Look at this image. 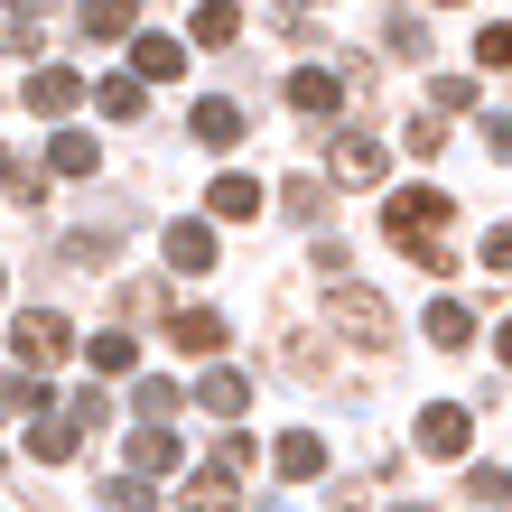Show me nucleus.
Listing matches in <instances>:
<instances>
[{
    "mask_svg": "<svg viewBox=\"0 0 512 512\" xmlns=\"http://www.w3.org/2000/svg\"><path fill=\"white\" fill-rule=\"evenodd\" d=\"M382 233H391L419 270H457V243H447V196H438V187H401V196L382 205Z\"/></svg>",
    "mask_w": 512,
    "mask_h": 512,
    "instance_id": "f257e3e1",
    "label": "nucleus"
},
{
    "mask_svg": "<svg viewBox=\"0 0 512 512\" xmlns=\"http://www.w3.org/2000/svg\"><path fill=\"white\" fill-rule=\"evenodd\" d=\"M326 326H336L345 345H364V354H382L391 336H401L391 298H382V289H364V280H336V289H326Z\"/></svg>",
    "mask_w": 512,
    "mask_h": 512,
    "instance_id": "f03ea898",
    "label": "nucleus"
},
{
    "mask_svg": "<svg viewBox=\"0 0 512 512\" xmlns=\"http://www.w3.org/2000/svg\"><path fill=\"white\" fill-rule=\"evenodd\" d=\"M66 345H75V326L56 317V308H28V317L10 326V354H19V373H56V364H66Z\"/></svg>",
    "mask_w": 512,
    "mask_h": 512,
    "instance_id": "7ed1b4c3",
    "label": "nucleus"
},
{
    "mask_svg": "<svg viewBox=\"0 0 512 512\" xmlns=\"http://www.w3.org/2000/svg\"><path fill=\"white\" fill-rule=\"evenodd\" d=\"M466 447H475L466 401H429V410H419V457H466Z\"/></svg>",
    "mask_w": 512,
    "mask_h": 512,
    "instance_id": "20e7f679",
    "label": "nucleus"
},
{
    "mask_svg": "<svg viewBox=\"0 0 512 512\" xmlns=\"http://www.w3.org/2000/svg\"><path fill=\"white\" fill-rule=\"evenodd\" d=\"M75 447H84V419H75L66 401H56V410H38V419H28V457H38V466H66V457H75Z\"/></svg>",
    "mask_w": 512,
    "mask_h": 512,
    "instance_id": "39448f33",
    "label": "nucleus"
},
{
    "mask_svg": "<svg viewBox=\"0 0 512 512\" xmlns=\"http://www.w3.org/2000/svg\"><path fill=\"white\" fill-rule=\"evenodd\" d=\"M336 103H345V75H326V66H298V75H289V112L336 122Z\"/></svg>",
    "mask_w": 512,
    "mask_h": 512,
    "instance_id": "423d86ee",
    "label": "nucleus"
},
{
    "mask_svg": "<svg viewBox=\"0 0 512 512\" xmlns=\"http://www.w3.org/2000/svg\"><path fill=\"white\" fill-rule=\"evenodd\" d=\"M224 252H215V224H168V270L177 280H205Z\"/></svg>",
    "mask_w": 512,
    "mask_h": 512,
    "instance_id": "0eeeda50",
    "label": "nucleus"
},
{
    "mask_svg": "<svg viewBox=\"0 0 512 512\" xmlns=\"http://www.w3.org/2000/svg\"><path fill=\"white\" fill-rule=\"evenodd\" d=\"M224 336H233V326H224L215 308H177V317H168V345H177V354H224Z\"/></svg>",
    "mask_w": 512,
    "mask_h": 512,
    "instance_id": "6e6552de",
    "label": "nucleus"
},
{
    "mask_svg": "<svg viewBox=\"0 0 512 512\" xmlns=\"http://www.w3.org/2000/svg\"><path fill=\"white\" fill-rule=\"evenodd\" d=\"M270 466H280L289 485H308V475H326V438H317V429H289L280 447H270Z\"/></svg>",
    "mask_w": 512,
    "mask_h": 512,
    "instance_id": "1a4fd4ad",
    "label": "nucleus"
},
{
    "mask_svg": "<svg viewBox=\"0 0 512 512\" xmlns=\"http://www.w3.org/2000/svg\"><path fill=\"white\" fill-rule=\"evenodd\" d=\"M103 168V140L94 131H56L47 140V177H94Z\"/></svg>",
    "mask_w": 512,
    "mask_h": 512,
    "instance_id": "9d476101",
    "label": "nucleus"
},
{
    "mask_svg": "<svg viewBox=\"0 0 512 512\" xmlns=\"http://www.w3.org/2000/svg\"><path fill=\"white\" fill-rule=\"evenodd\" d=\"M75 19H84V38H131V28H140V0H75Z\"/></svg>",
    "mask_w": 512,
    "mask_h": 512,
    "instance_id": "9b49d317",
    "label": "nucleus"
},
{
    "mask_svg": "<svg viewBox=\"0 0 512 512\" xmlns=\"http://www.w3.org/2000/svg\"><path fill=\"white\" fill-rule=\"evenodd\" d=\"M205 205H215V224H243V215H261V177L224 168V177H215V196H205Z\"/></svg>",
    "mask_w": 512,
    "mask_h": 512,
    "instance_id": "f8f14e48",
    "label": "nucleus"
},
{
    "mask_svg": "<svg viewBox=\"0 0 512 512\" xmlns=\"http://www.w3.org/2000/svg\"><path fill=\"white\" fill-rule=\"evenodd\" d=\"M419 336H429L438 354H466V345H475V317L457 308V298H438V308H429V317H419Z\"/></svg>",
    "mask_w": 512,
    "mask_h": 512,
    "instance_id": "ddd939ff",
    "label": "nucleus"
},
{
    "mask_svg": "<svg viewBox=\"0 0 512 512\" xmlns=\"http://www.w3.org/2000/svg\"><path fill=\"white\" fill-rule=\"evenodd\" d=\"M205 149H233V140H243V103H224V94H205L196 103V122H187Z\"/></svg>",
    "mask_w": 512,
    "mask_h": 512,
    "instance_id": "4468645a",
    "label": "nucleus"
},
{
    "mask_svg": "<svg viewBox=\"0 0 512 512\" xmlns=\"http://www.w3.org/2000/svg\"><path fill=\"white\" fill-rule=\"evenodd\" d=\"M373 177H382V140L345 131V140H336V187H373Z\"/></svg>",
    "mask_w": 512,
    "mask_h": 512,
    "instance_id": "2eb2a0df",
    "label": "nucleus"
},
{
    "mask_svg": "<svg viewBox=\"0 0 512 512\" xmlns=\"http://www.w3.org/2000/svg\"><path fill=\"white\" fill-rule=\"evenodd\" d=\"M168 466H177L168 419H140V429H131V475H168Z\"/></svg>",
    "mask_w": 512,
    "mask_h": 512,
    "instance_id": "dca6fc26",
    "label": "nucleus"
},
{
    "mask_svg": "<svg viewBox=\"0 0 512 512\" xmlns=\"http://www.w3.org/2000/svg\"><path fill=\"white\" fill-rule=\"evenodd\" d=\"M233 38H243V10H233V0H205L187 19V47H233Z\"/></svg>",
    "mask_w": 512,
    "mask_h": 512,
    "instance_id": "f3484780",
    "label": "nucleus"
},
{
    "mask_svg": "<svg viewBox=\"0 0 512 512\" xmlns=\"http://www.w3.org/2000/svg\"><path fill=\"white\" fill-rule=\"evenodd\" d=\"M84 364H94V373H103V382H122V373H131V364H140V345H131V336H122V326H103V336H84Z\"/></svg>",
    "mask_w": 512,
    "mask_h": 512,
    "instance_id": "a211bd4d",
    "label": "nucleus"
},
{
    "mask_svg": "<svg viewBox=\"0 0 512 512\" xmlns=\"http://www.w3.org/2000/svg\"><path fill=\"white\" fill-rule=\"evenodd\" d=\"M131 75H140V84L187 75V47H177V38H140V47H131Z\"/></svg>",
    "mask_w": 512,
    "mask_h": 512,
    "instance_id": "6ab92c4d",
    "label": "nucleus"
},
{
    "mask_svg": "<svg viewBox=\"0 0 512 512\" xmlns=\"http://www.w3.org/2000/svg\"><path fill=\"white\" fill-rule=\"evenodd\" d=\"M243 401H252L243 373H205V382H196V410H215V419H243Z\"/></svg>",
    "mask_w": 512,
    "mask_h": 512,
    "instance_id": "aec40b11",
    "label": "nucleus"
},
{
    "mask_svg": "<svg viewBox=\"0 0 512 512\" xmlns=\"http://www.w3.org/2000/svg\"><path fill=\"white\" fill-rule=\"evenodd\" d=\"M75 94H84V84H75L66 66H38V75H28V112H66Z\"/></svg>",
    "mask_w": 512,
    "mask_h": 512,
    "instance_id": "412c9836",
    "label": "nucleus"
},
{
    "mask_svg": "<svg viewBox=\"0 0 512 512\" xmlns=\"http://www.w3.org/2000/svg\"><path fill=\"white\" fill-rule=\"evenodd\" d=\"M187 512H233V475L224 466H196L187 475Z\"/></svg>",
    "mask_w": 512,
    "mask_h": 512,
    "instance_id": "4be33fe9",
    "label": "nucleus"
},
{
    "mask_svg": "<svg viewBox=\"0 0 512 512\" xmlns=\"http://www.w3.org/2000/svg\"><path fill=\"white\" fill-rule=\"evenodd\" d=\"M382 47H391V56H410V66H419V56H429V19L391 10V19H382Z\"/></svg>",
    "mask_w": 512,
    "mask_h": 512,
    "instance_id": "5701e85b",
    "label": "nucleus"
},
{
    "mask_svg": "<svg viewBox=\"0 0 512 512\" xmlns=\"http://www.w3.org/2000/svg\"><path fill=\"white\" fill-rule=\"evenodd\" d=\"M94 112H112V122H140V75H103V84H94Z\"/></svg>",
    "mask_w": 512,
    "mask_h": 512,
    "instance_id": "b1692460",
    "label": "nucleus"
},
{
    "mask_svg": "<svg viewBox=\"0 0 512 512\" xmlns=\"http://www.w3.org/2000/svg\"><path fill=\"white\" fill-rule=\"evenodd\" d=\"M475 66L512 75V28H503V19H485V28H475Z\"/></svg>",
    "mask_w": 512,
    "mask_h": 512,
    "instance_id": "393cba45",
    "label": "nucleus"
},
{
    "mask_svg": "<svg viewBox=\"0 0 512 512\" xmlns=\"http://www.w3.org/2000/svg\"><path fill=\"white\" fill-rule=\"evenodd\" d=\"M280 205H289L298 224H317V215H326V187H317V177H289V187H280Z\"/></svg>",
    "mask_w": 512,
    "mask_h": 512,
    "instance_id": "a878e982",
    "label": "nucleus"
},
{
    "mask_svg": "<svg viewBox=\"0 0 512 512\" xmlns=\"http://www.w3.org/2000/svg\"><path fill=\"white\" fill-rule=\"evenodd\" d=\"M131 410H140V419H168V410H177V382H168V373H149V382L131 391Z\"/></svg>",
    "mask_w": 512,
    "mask_h": 512,
    "instance_id": "bb28decb",
    "label": "nucleus"
},
{
    "mask_svg": "<svg viewBox=\"0 0 512 512\" xmlns=\"http://www.w3.org/2000/svg\"><path fill=\"white\" fill-rule=\"evenodd\" d=\"M103 503H112V512H159V494H149L140 475H112V485H103Z\"/></svg>",
    "mask_w": 512,
    "mask_h": 512,
    "instance_id": "cd10ccee",
    "label": "nucleus"
},
{
    "mask_svg": "<svg viewBox=\"0 0 512 512\" xmlns=\"http://www.w3.org/2000/svg\"><path fill=\"white\" fill-rule=\"evenodd\" d=\"M429 103H438V112H475V75H438Z\"/></svg>",
    "mask_w": 512,
    "mask_h": 512,
    "instance_id": "c85d7f7f",
    "label": "nucleus"
},
{
    "mask_svg": "<svg viewBox=\"0 0 512 512\" xmlns=\"http://www.w3.org/2000/svg\"><path fill=\"white\" fill-rule=\"evenodd\" d=\"M466 494L475 503H512V475L503 466H466Z\"/></svg>",
    "mask_w": 512,
    "mask_h": 512,
    "instance_id": "c756f323",
    "label": "nucleus"
},
{
    "mask_svg": "<svg viewBox=\"0 0 512 512\" xmlns=\"http://www.w3.org/2000/svg\"><path fill=\"white\" fill-rule=\"evenodd\" d=\"M252 457H261V447H252V438H243V429H233V438H224V447H215V466H224V475H243V466H252Z\"/></svg>",
    "mask_w": 512,
    "mask_h": 512,
    "instance_id": "7c9ffc66",
    "label": "nucleus"
},
{
    "mask_svg": "<svg viewBox=\"0 0 512 512\" xmlns=\"http://www.w3.org/2000/svg\"><path fill=\"white\" fill-rule=\"evenodd\" d=\"M485 270H512V224H494V233H485Z\"/></svg>",
    "mask_w": 512,
    "mask_h": 512,
    "instance_id": "2f4dec72",
    "label": "nucleus"
},
{
    "mask_svg": "<svg viewBox=\"0 0 512 512\" xmlns=\"http://www.w3.org/2000/svg\"><path fill=\"white\" fill-rule=\"evenodd\" d=\"M485 149H494V159H512V122H503V112L485 122Z\"/></svg>",
    "mask_w": 512,
    "mask_h": 512,
    "instance_id": "473e14b6",
    "label": "nucleus"
},
{
    "mask_svg": "<svg viewBox=\"0 0 512 512\" xmlns=\"http://www.w3.org/2000/svg\"><path fill=\"white\" fill-rule=\"evenodd\" d=\"M0 187H10V196H38V177H19V168H10V149H0Z\"/></svg>",
    "mask_w": 512,
    "mask_h": 512,
    "instance_id": "72a5a7b5",
    "label": "nucleus"
},
{
    "mask_svg": "<svg viewBox=\"0 0 512 512\" xmlns=\"http://www.w3.org/2000/svg\"><path fill=\"white\" fill-rule=\"evenodd\" d=\"M494 354H503V364H512V317H503V336H494Z\"/></svg>",
    "mask_w": 512,
    "mask_h": 512,
    "instance_id": "f704fd0d",
    "label": "nucleus"
},
{
    "mask_svg": "<svg viewBox=\"0 0 512 512\" xmlns=\"http://www.w3.org/2000/svg\"><path fill=\"white\" fill-rule=\"evenodd\" d=\"M10 10H19V19H28V10H47V0H10Z\"/></svg>",
    "mask_w": 512,
    "mask_h": 512,
    "instance_id": "c9c22d12",
    "label": "nucleus"
},
{
    "mask_svg": "<svg viewBox=\"0 0 512 512\" xmlns=\"http://www.w3.org/2000/svg\"><path fill=\"white\" fill-rule=\"evenodd\" d=\"M391 512H429V503H391Z\"/></svg>",
    "mask_w": 512,
    "mask_h": 512,
    "instance_id": "e433bc0d",
    "label": "nucleus"
},
{
    "mask_svg": "<svg viewBox=\"0 0 512 512\" xmlns=\"http://www.w3.org/2000/svg\"><path fill=\"white\" fill-rule=\"evenodd\" d=\"M438 10H466V0H438Z\"/></svg>",
    "mask_w": 512,
    "mask_h": 512,
    "instance_id": "4c0bfd02",
    "label": "nucleus"
},
{
    "mask_svg": "<svg viewBox=\"0 0 512 512\" xmlns=\"http://www.w3.org/2000/svg\"><path fill=\"white\" fill-rule=\"evenodd\" d=\"M0 289H10V280H0Z\"/></svg>",
    "mask_w": 512,
    "mask_h": 512,
    "instance_id": "58836bf2",
    "label": "nucleus"
}]
</instances>
